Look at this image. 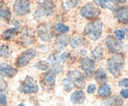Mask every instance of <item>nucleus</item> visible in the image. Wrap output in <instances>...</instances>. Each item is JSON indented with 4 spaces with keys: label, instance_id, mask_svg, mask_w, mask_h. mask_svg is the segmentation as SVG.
Listing matches in <instances>:
<instances>
[{
    "label": "nucleus",
    "instance_id": "obj_37",
    "mask_svg": "<svg viewBox=\"0 0 128 106\" xmlns=\"http://www.w3.org/2000/svg\"><path fill=\"white\" fill-rule=\"evenodd\" d=\"M120 95H121L123 98H125V99H128V90H126V89L122 90V91H120Z\"/></svg>",
    "mask_w": 128,
    "mask_h": 106
},
{
    "label": "nucleus",
    "instance_id": "obj_13",
    "mask_svg": "<svg viewBox=\"0 0 128 106\" xmlns=\"http://www.w3.org/2000/svg\"><path fill=\"white\" fill-rule=\"evenodd\" d=\"M18 72V70L13 68L11 65L7 64V63H1L0 64V74L4 77H11L15 76Z\"/></svg>",
    "mask_w": 128,
    "mask_h": 106
},
{
    "label": "nucleus",
    "instance_id": "obj_34",
    "mask_svg": "<svg viewBox=\"0 0 128 106\" xmlns=\"http://www.w3.org/2000/svg\"><path fill=\"white\" fill-rule=\"evenodd\" d=\"M96 90V85H94V84H91V85H89L88 86V88H87V92L88 93H94Z\"/></svg>",
    "mask_w": 128,
    "mask_h": 106
},
{
    "label": "nucleus",
    "instance_id": "obj_23",
    "mask_svg": "<svg viewBox=\"0 0 128 106\" xmlns=\"http://www.w3.org/2000/svg\"><path fill=\"white\" fill-rule=\"evenodd\" d=\"M102 54H104L102 47L100 45L96 46V48H94V50L92 51V59L94 61L100 60V59L102 57Z\"/></svg>",
    "mask_w": 128,
    "mask_h": 106
},
{
    "label": "nucleus",
    "instance_id": "obj_8",
    "mask_svg": "<svg viewBox=\"0 0 128 106\" xmlns=\"http://www.w3.org/2000/svg\"><path fill=\"white\" fill-rule=\"evenodd\" d=\"M36 51L32 48H30L26 51H24L16 61V64L19 67H24L26 66L28 63H30L31 61L36 57Z\"/></svg>",
    "mask_w": 128,
    "mask_h": 106
},
{
    "label": "nucleus",
    "instance_id": "obj_12",
    "mask_svg": "<svg viewBox=\"0 0 128 106\" xmlns=\"http://www.w3.org/2000/svg\"><path fill=\"white\" fill-rule=\"evenodd\" d=\"M19 40L21 41V43L23 45H31L32 43V41H34V34H32V30L30 29H28V28H25L24 30H22L21 34H20Z\"/></svg>",
    "mask_w": 128,
    "mask_h": 106
},
{
    "label": "nucleus",
    "instance_id": "obj_18",
    "mask_svg": "<svg viewBox=\"0 0 128 106\" xmlns=\"http://www.w3.org/2000/svg\"><path fill=\"white\" fill-rule=\"evenodd\" d=\"M96 4L100 5L102 8L108 9L110 11H115L117 9V4L113 1H108V0H100L96 1Z\"/></svg>",
    "mask_w": 128,
    "mask_h": 106
},
{
    "label": "nucleus",
    "instance_id": "obj_15",
    "mask_svg": "<svg viewBox=\"0 0 128 106\" xmlns=\"http://www.w3.org/2000/svg\"><path fill=\"white\" fill-rule=\"evenodd\" d=\"M70 99L73 104H82L86 99V95L83 91H75L71 94Z\"/></svg>",
    "mask_w": 128,
    "mask_h": 106
},
{
    "label": "nucleus",
    "instance_id": "obj_41",
    "mask_svg": "<svg viewBox=\"0 0 128 106\" xmlns=\"http://www.w3.org/2000/svg\"><path fill=\"white\" fill-rule=\"evenodd\" d=\"M18 106H25V105H24V104H22V103H21V104H19V105H18Z\"/></svg>",
    "mask_w": 128,
    "mask_h": 106
},
{
    "label": "nucleus",
    "instance_id": "obj_26",
    "mask_svg": "<svg viewBox=\"0 0 128 106\" xmlns=\"http://www.w3.org/2000/svg\"><path fill=\"white\" fill-rule=\"evenodd\" d=\"M54 30H56L57 32L63 34V33H66V32L69 31V27L62 24V23H57V24L54 25Z\"/></svg>",
    "mask_w": 128,
    "mask_h": 106
},
{
    "label": "nucleus",
    "instance_id": "obj_14",
    "mask_svg": "<svg viewBox=\"0 0 128 106\" xmlns=\"http://www.w3.org/2000/svg\"><path fill=\"white\" fill-rule=\"evenodd\" d=\"M115 18L122 24H128V6L120 7L115 13Z\"/></svg>",
    "mask_w": 128,
    "mask_h": 106
},
{
    "label": "nucleus",
    "instance_id": "obj_9",
    "mask_svg": "<svg viewBox=\"0 0 128 106\" xmlns=\"http://www.w3.org/2000/svg\"><path fill=\"white\" fill-rule=\"evenodd\" d=\"M30 9H31V3L29 1H25V0L16 1L14 3V6H13L14 13L18 16H23L28 14L30 12Z\"/></svg>",
    "mask_w": 128,
    "mask_h": 106
},
{
    "label": "nucleus",
    "instance_id": "obj_29",
    "mask_svg": "<svg viewBox=\"0 0 128 106\" xmlns=\"http://www.w3.org/2000/svg\"><path fill=\"white\" fill-rule=\"evenodd\" d=\"M62 85L64 87V90L66 91H71L73 89V84L71 83V81L67 78H64L62 80Z\"/></svg>",
    "mask_w": 128,
    "mask_h": 106
},
{
    "label": "nucleus",
    "instance_id": "obj_38",
    "mask_svg": "<svg viewBox=\"0 0 128 106\" xmlns=\"http://www.w3.org/2000/svg\"><path fill=\"white\" fill-rule=\"evenodd\" d=\"M67 56H68V53L67 52H63L60 56H59V58H60V61L61 62H65L66 59H67Z\"/></svg>",
    "mask_w": 128,
    "mask_h": 106
},
{
    "label": "nucleus",
    "instance_id": "obj_31",
    "mask_svg": "<svg viewBox=\"0 0 128 106\" xmlns=\"http://www.w3.org/2000/svg\"><path fill=\"white\" fill-rule=\"evenodd\" d=\"M0 105H7V95H6V92L4 91H0Z\"/></svg>",
    "mask_w": 128,
    "mask_h": 106
},
{
    "label": "nucleus",
    "instance_id": "obj_35",
    "mask_svg": "<svg viewBox=\"0 0 128 106\" xmlns=\"http://www.w3.org/2000/svg\"><path fill=\"white\" fill-rule=\"evenodd\" d=\"M6 88H7V83H6V81H5L3 78L0 77V91H4Z\"/></svg>",
    "mask_w": 128,
    "mask_h": 106
},
{
    "label": "nucleus",
    "instance_id": "obj_32",
    "mask_svg": "<svg viewBox=\"0 0 128 106\" xmlns=\"http://www.w3.org/2000/svg\"><path fill=\"white\" fill-rule=\"evenodd\" d=\"M114 35H115V38L117 40H123L125 38V34L123 32V30H114Z\"/></svg>",
    "mask_w": 128,
    "mask_h": 106
},
{
    "label": "nucleus",
    "instance_id": "obj_19",
    "mask_svg": "<svg viewBox=\"0 0 128 106\" xmlns=\"http://www.w3.org/2000/svg\"><path fill=\"white\" fill-rule=\"evenodd\" d=\"M110 93H112V89H110V86L108 84L102 85L98 90V94L100 97H110Z\"/></svg>",
    "mask_w": 128,
    "mask_h": 106
},
{
    "label": "nucleus",
    "instance_id": "obj_6",
    "mask_svg": "<svg viewBox=\"0 0 128 106\" xmlns=\"http://www.w3.org/2000/svg\"><path fill=\"white\" fill-rule=\"evenodd\" d=\"M104 42H106V45L108 47V49L112 52V53H116V54H119V52H121L122 50V43L121 41L117 40L114 36L112 35H108L104 39Z\"/></svg>",
    "mask_w": 128,
    "mask_h": 106
},
{
    "label": "nucleus",
    "instance_id": "obj_28",
    "mask_svg": "<svg viewBox=\"0 0 128 106\" xmlns=\"http://www.w3.org/2000/svg\"><path fill=\"white\" fill-rule=\"evenodd\" d=\"M9 55H10V50H9L8 45L3 44V45L0 46V56L7 58V57H9Z\"/></svg>",
    "mask_w": 128,
    "mask_h": 106
},
{
    "label": "nucleus",
    "instance_id": "obj_4",
    "mask_svg": "<svg viewBox=\"0 0 128 106\" xmlns=\"http://www.w3.org/2000/svg\"><path fill=\"white\" fill-rule=\"evenodd\" d=\"M19 91L27 94L36 93L38 91V85L32 77H27L22 83V85L19 87Z\"/></svg>",
    "mask_w": 128,
    "mask_h": 106
},
{
    "label": "nucleus",
    "instance_id": "obj_21",
    "mask_svg": "<svg viewBox=\"0 0 128 106\" xmlns=\"http://www.w3.org/2000/svg\"><path fill=\"white\" fill-rule=\"evenodd\" d=\"M95 79H96V82H98V83L106 82L108 81L106 73L102 69H98L96 71V73H95Z\"/></svg>",
    "mask_w": 128,
    "mask_h": 106
},
{
    "label": "nucleus",
    "instance_id": "obj_27",
    "mask_svg": "<svg viewBox=\"0 0 128 106\" xmlns=\"http://www.w3.org/2000/svg\"><path fill=\"white\" fill-rule=\"evenodd\" d=\"M11 12L4 7H0V20H10Z\"/></svg>",
    "mask_w": 128,
    "mask_h": 106
},
{
    "label": "nucleus",
    "instance_id": "obj_16",
    "mask_svg": "<svg viewBox=\"0 0 128 106\" xmlns=\"http://www.w3.org/2000/svg\"><path fill=\"white\" fill-rule=\"evenodd\" d=\"M70 41V37L68 35H59L55 41V48L57 50H62L68 45Z\"/></svg>",
    "mask_w": 128,
    "mask_h": 106
},
{
    "label": "nucleus",
    "instance_id": "obj_33",
    "mask_svg": "<svg viewBox=\"0 0 128 106\" xmlns=\"http://www.w3.org/2000/svg\"><path fill=\"white\" fill-rule=\"evenodd\" d=\"M78 1H66L65 3H64V6L67 8V9H72V8H74V7H76L77 5H78Z\"/></svg>",
    "mask_w": 128,
    "mask_h": 106
},
{
    "label": "nucleus",
    "instance_id": "obj_5",
    "mask_svg": "<svg viewBox=\"0 0 128 106\" xmlns=\"http://www.w3.org/2000/svg\"><path fill=\"white\" fill-rule=\"evenodd\" d=\"M67 79H69L71 81V83L74 84L77 88L83 89L85 87L86 78H85V75L80 71H77V70L69 71L67 73Z\"/></svg>",
    "mask_w": 128,
    "mask_h": 106
},
{
    "label": "nucleus",
    "instance_id": "obj_7",
    "mask_svg": "<svg viewBox=\"0 0 128 106\" xmlns=\"http://www.w3.org/2000/svg\"><path fill=\"white\" fill-rule=\"evenodd\" d=\"M81 15L87 19H94L98 16L100 10L93 3H86L81 9Z\"/></svg>",
    "mask_w": 128,
    "mask_h": 106
},
{
    "label": "nucleus",
    "instance_id": "obj_1",
    "mask_svg": "<svg viewBox=\"0 0 128 106\" xmlns=\"http://www.w3.org/2000/svg\"><path fill=\"white\" fill-rule=\"evenodd\" d=\"M125 64V59L122 54H115L112 56L108 60V72L112 74L113 77L117 78L120 75L121 70L123 69Z\"/></svg>",
    "mask_w": 128,
    "mask_h": 106
},
{
    "label": "nucleus",
    "instance_id": "obj_2",
    "mask_svg": "<svg viewBox=\"0 0 128 106\" xmlns=\"http://www.w3.org/2000/svg\"><path fill=\"white\" fill-rule=\"evenodd\" d=\"M85 33L90 39L94 41L98 40L102 33V22L100 20H96L88 23L85 28Z\"/></svg>",
    "mask_w": 128,
    "mask_h": 106
},
{
    "label": "nucleus",
    "instance_id": "obj_11",
    "mask_svg": "<svg viewBox=\"0 0 128 106\" xmlns=\"http://www.w3.org/2000/svg\"><path fill=\"white\" fill-rule=\"evenodd\" d=\"M38 34L42 38V41H49L52 38V33L50 30V27L48 24H42L38 28Z\"/></svg>",
    "mask_w": 128,
    "mask_h": 106
},
{
    "label": "nucleus",
    "instance_id": "obj_3",
    "mask_svg": "<svg viewBox=\"0 0 128 106\" xmlns=\"http://www.w3.org/2000/svg\"><path fill=\"white\" fill-rule=\"evenodd\" d=\"M53 2L51 1H40L38 2V8L34 11V17L36 18H42L51 16L53 13Z\"/></svg>",
    "mask_w": 128,
    "mask_h": 106
},
{
    "label": "nucleus",
    "instance_id": "obj_36",
    "mask_svg": "<svg viewBox=\"0 0 128 106\" xmlns=\"http://www.w3.org/2000/svg\"><path fill=\"white\" fill-rule=\"evenodd\" d=\"M118 86L119 87H124V88H128V78L123 79L121 82L118 83Z\"/></svg>",
    "mask_w": 128,
    "mask_h": 106
},
{
    "label": "nucleus",
    "instance_id": "obj_10",
    "mask_svg": "<svg viewBox=\"0 0 128 106\" xmlns=\"http://www.w3.org/2000/svg\"><path fill=\"white\" fill-rule=\"evenodd\" d=\"M81 68L83 71L86 72V74L89 77H92L94 75V68H95V61L91 58L85 57L81 60Z\"/></svg>",
    "mask_w": 128,
    "mask_h": 106
},
{
    "label": "nucleus",
    "instance_id": "obj_39",
    "mask_svg": "<svg viewBox=\"0 0 128 106\" xmlns=\"http://www.w3.org/2000/svg\"><path fill=\"white\" fill-rule=\"evenodd\" d=\"M80 54L82 55V57H83V58H85V57H86V54H87V51H86L85 49H82V50H81V52H80Z\"/></svg>",
    "mask_w": 128,
    "mask_h": 106
},
{
    "label": "nucleus",
    "instance_id": "obj_20",
    "mask_svg": "<svg viewBox=\"0 0 128 106\" xmlns=\"http://www.w3.org/2000/svg\"><path fill=\"white\" fill-rule=\"evenodd\" d=\"M55 80H56V74H55V73H53L51 70H49L48 72H46V75H44V83H46V84L49 85V86L54 85Z\"/></svg>",
    "mask_w": 128,
    "mask_h": 106
},
{
    "label": "nucleus",
    "instance_id": "obj_40",
    "mask_svg": "<svg viewBox=\"0 0 128 106\" xmlns=\"http://www.w3.org/2000/svg\"><path fill=\"white\" fill-rule=\"evenodd\" d=\"M123 32H124V34H125V35H126V36L128 37V27H127V28H125V29H124V30H123Z\"/></svg>",
    "mask_w": 128,
    "mask_h": 106
},
{
    "label": "nucleus",
    "instance_id": "obj_25",
    "mask_svg": "<svg viewBox=\"0 0 128 106\" xmlns=\"http://www.w3.org/2000/svg\"><path fill=\"white\" fill-rule=\"evenodd\" d=\"M82 43H83V37L81 35L74 36L70 41V45H71L72 48H78V47H80L82 45Z\"/></svg>",
    "mask_w": 128,
    "mask_h": 106
},
{
    "label": "nucleus",
    "instance_id": "obj_17",
    "mask_svg": "<svg viewBox=\"0 0 128 106\" xmlns=\"http://www.w3.org/2000/svg\"><path fill=\"white\" fill-rule=\"evenodd\" d=\"M104 106H122L123 105V99L120 96L114 95L110 97L106 101L104 102Z\"/></svg>",
    "mask_w": 128,
    "mask_h": 106
},
{
    "label": "nucleus",
    "instance_id": "obj_24",
    "mask_svg": "<svg viewBox=\"0 0 128 106\" xmlns=\"http://www.w3.org/2000/svg\"><path fill=\"white\" fill-rule=\"evenodd\" d=\"M18 31H19V29H18V28L9 29V30H7L6 31H4V33H3V38H4L5 40H9V39H11V38L16 34Z\"/></svg>",
    "mask_w": 128,
    "mask_h": 106
},
{
    "label": "nucleus",
    "instance_id": "obj_30",
    "mask_svg": "<svg viewBox=\"0 0 128 106\" xmlns=\"http://www.w3.org/2000/svg\"><path fill=\"white\" fill-rule=\"evenodd\" d=\"M34 67H36V69L40 70V71H46V70H48L49 66H48V64L46 61H38V63H36Z\"/></svg>",
    "mask_w": 128,
    "mask_h": 106
},
{
    "label": "nucleus",
    "instance_id": "obj_22",
    "mask_svg": "<svg viewBox=\"0 0 128 106\" xmlns=\"http://www.w3.org/2000/svg\"><path fill=\"white\" fill-rule=\"evenodd\" d=\"M59 61H60L59 55H57L56 53H52V54H50V55L48 56L46 62L48 64V66H49V65H52V66L54 67V66H56V65H59Z\"/></svg>",
    "mask_w": 128,
    "mask_h": 106
}]
</instances>
